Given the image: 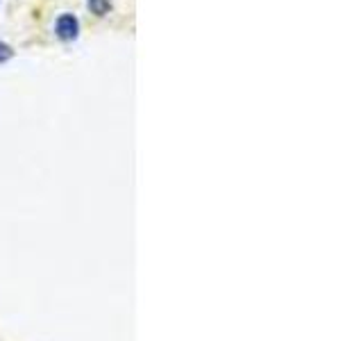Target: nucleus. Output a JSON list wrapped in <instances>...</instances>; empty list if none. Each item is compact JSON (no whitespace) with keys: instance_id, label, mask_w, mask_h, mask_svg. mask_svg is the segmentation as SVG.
Instances as JSON below:
<instances>
[{"instance_id":"obj_3","label":"nucleus","mask_w":363,"mask_h":341,"mask_svg":"<svg viewBox=\"0 0 363 341\" xmlns=\"http://www.w3.org/2000/svg\"><path fill=\"white\" fill-rule=\"evenodd\" d=\"M11 57H14V48H11V45L7 43V41H3L0 39V66L3 64H7Z\"/></svg>"},{"instance_id":"obj_1","label":"nucleus","mask_w":363,"mask_h":341,"mask_svg":"<svg viewBox=\"0 0 363 341\" xmlns=\"http://www.w3.org/2000/svg\"><path fill=\"white\" fill-rule=\"evenodd\" d=\"M79 32H82V26H79V18L75 11H60L52 21V37L60 43H75L79 39Z\"/></svg>"},{"instance_id":"obj_2","label":"nucleus","mask_w":363,"mask_h":341,"mask_svg":"<svg viewBox=\"0 0 363 341\" xmlns=\"http://www.w3.org/2000/svg\"><path fill=\"white\" fill-rule=\"evenodd\" d=\"M86 9L94 16L102 18V16H107L111 11V0H86Z\"/></svg>"}]
</instances>
